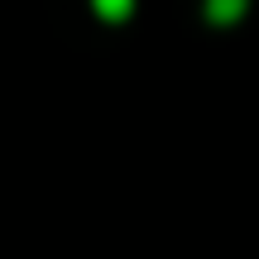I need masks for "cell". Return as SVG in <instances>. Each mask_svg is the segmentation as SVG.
<instances>
[{
	"label": "cell",
	"mask_w": 259,
	"mask_h": 259,
	"mask_svg": "<svg viewBox=\"0 0 259 259\" xmlns=\"http://www.w3.org/2000/svg\"><path fill=\"white\" fill-rule=\"evenodd\" d=\"M206 15H211V24H235L245 15V0H206Z\"/></svg>",
	"instance_id": "obj_1"
},
{
	"label": "cell",
	"mask_w": 259,
	"mask_h": 259,
	"mask_svg": "<svg viewBox=\"0 0 259 259\" xmlns=\"http://www.w3.org/2000/svg\"><path fill=\"white\" fill-rule=\"evenodd\" d=\"M92 5H96V15H101V19L120 24V19L130 15V10H135V0H92Z\"/></svg>",
	"instance_id": "obj_2"
}]
</instances>
